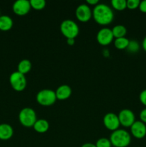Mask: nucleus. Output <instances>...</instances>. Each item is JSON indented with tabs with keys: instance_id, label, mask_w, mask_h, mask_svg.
<instances>
[{
	"instance_id": "obj_1",
	"label": "nucleus",
	"mask_w": 146,
	"mask_h": 147,
	"mask_svg": "<svg viewBox=\"0 0 146 147\" xmlns=\"http://www.w3.org/2000/svg\"><path fill=\"white\" fill-rule=\"evenodd\" d=\"M92 17L94 21L100 25H107L113 22L114 12L111 7L105 4H100L94 6L92 10Z\"/></svg>"
},
{
	"instance_id": "obj_2",
	"label": "nucleus",
	"mask_w": 146,
	"mask_h": 147,
	"mask_svg": "<svg viewBox=\"0 0 146 147\" xmlns=\"http://www.w3.org/2000/svg\"><path fill=\"white\" fill-rule=\"evenodd\" d=\"M110 141L115 147H127L131 142V136L125 129H118L112 132Z\"/></svg>"
},
{
	"instance_id": "obj_3",
	"label": "nucleus",
	"mask_w": 146,
	"mask_h": 147,
	"mask_svg": "<svg viewBox=\"0 0 146 147\" xmlns=\"http://www.w3.org/2000/svg\"><path fill=\"white\" fill-rule=\"evenodd\" d=\"M60 31L67 39H74L80 32L77 23L72 20H65L60 24Z\"/></svg>"
},
{
	"instance_id": "obj_4",
	"label": "nucleus",
	"mask_w": 146,
	"mask_h": 147,
	"mask_svg": "<svg viewBox=\"0 0 146 147\" xmlns=\"http://www.w3.org/2000/svg\"><path fill=\"white\" fill-rule=\"evenodd\" d=\"M37 120L35 111L31 108H24L19 113V121L24 127H33Z\"/></svg>"
},
{
	"instance_id": "obj_5",
	"label": "nucleus",
	"mask_w": 146,
	"mask_h": 147,
	"mask_svg": "<svg viewBox=\"0 0 146 147\" xmlns=\"http://www.w3.org/2000/svg\"><path fill=\"white\" fill-rule=\"evenodd\" d=\"M36 100L40 105L50 106L54 104L57 100L55 91L50 89H43L39 91L36 96Z\"/></svg>"
},
{
	"instance_id": "obj_6",
	"label": "nucleus",
	"mask_w": 146,
	"mask_h": 147,
	"mask_svg": "<svg viewBox=\"0 0 146 147\" xmlns=\"http://www.w3.org/2000/svg\"><path fill=\"white\" fill-rule=\"evenodd\" d=\"M9 83L12 88L16 91L24 90L27 84L25 75L19 71H14L11 73L9 76Z\"/></svg>"
},
{
	"instance_id": "obj_7",
	"label": "nucleus",
	"mask_w": 146,
	"mask_h": 147,
	"mask_svg": "<svg viewBox=\"0 0 146 147\" xmlns=\"http://www.w3.org/2000/svg\"><path fill=\"white\" fill-rule=\"evenodd\" d=\"M117 116H118L120 125H122L124 127L130 128V126L135 121V113L130 109H123V110L120 111Z\"/></svg>"
},
{
	"instance_id": "obj_8",
	"label": "nucleus",
	"mask_w": 146,
	"mask_h": 147,
	"mask_svg": "<svg viewBox=\"0 0 146 147\" xmlns=\"http://www.w3.org/2000/svg\"><path fill=\"white\" fill-rule=\"evenodd\" d=\"M75 16L79 21L82 22H88L92 17V11L88 4H82L76 9Z\"/></svg>"
},
{
	"instance_id": "obj_9",
	"label": "nucleus",
	"mask_w": 146,
	"mask_h": 147,
	"mask_svg": "<svg viewBox=\"0 0 146 147\" xmlns=\"http://www.w3.org/2000/svg\"><path fill=\"white\" fill-rule=\"evenodd\" d=\"M103 124L108 130L114 131L120 126L118 116L114 113H107L103 117Z\"/></svg>"
},
{
	"instance_id": "obj_10",
	"label": "nucleus",
	"mask_w": 146,
	"mask_h": 147,
	"mask_svg": "<svg viewBox=\"0 0 146 147\" xmlns=\"http://www.w3.org/2000/svg\"><path fill=\"white\" fill-rule=\"evenodd\" d=\"M97 42L101 45H108L113 42L114 36H113L112 30L107 27H104L102 28L98 31L97 34Z\"/></svg>"
},
{
	"instance_id": "obj_11",
	"label": "nucleus",
	"mask_w": 146,
	"mask_h": 147,
	"mask_svg": "<svg viewBox=\"0 0 146 147\" xmlns=\"http://www.w3.org/2000/svg\"><path fill=\"white\" fill-rule=\"evenodd\" d=\"M30 1L27 0H17L12 5V10L14 14L19 16H24L28 14L31 9Z\"/></svg>"
},
{
	"instance_id": "obj_12",
	"label": "nucleus",
	"mask_w": 146,
	"mask_h": 147,
	"mask_svg": "<svg viewBox=\"0 0 146 147\" xmlns=\"http://www.w3.org/2000/svg\"><path fill=\"white\" fill-rule=\"evenodd\" d=\"M131 134L137 139H143L146 136V125L141 121H135L130 126Z\"/></svg>"
},
{
	"instance_id": "obj_13",
	"label": "nucleus",
	"mask_w": 146,
	"mask_h": 147,
	"mask_svg": "<svg viewBox=\"0 0 146 147\" xmlns=\"http://www.w3.org/2000/svg\"><path fill=\"white\" fill-rule=\"evenodd\" d=\"M57 99L60 100H67L72 95V88L68 85H61L55 91Z\"/></svg>"
},
{
	"instance_id": "obj_14",
	"label": "nucleus",
	"mask_w": 146,
	"mask_h": 147,
	"mask_svg": "<svg viewBox=\"0 0 146 147\" xmlns=\"http://www.w3.org/2000/svg\"><path fill=\"white\" fill-rule=\"evenodd\" d=\"M14 134V129L12 126L9 123H0V139L1 140H9L12 137Z\"/></svg>"
},
{
	"instance_id": "obj_15",
	"label": "nucleus",
	"mask_w": 146,
	"mask_h": 147,
	"mask_svg": "<svg viewBox=\"0 0 146 147\" xmlns=\"http://www.w3.org/2000/svg\"><path fill=\"white\" fill-rule=\"evenodd\" d=\"M33 128L37 133L44 134L50 129V123L45 119H37L33 126Z\"/></svg>"
},
{
	"instance_id": "obj_16",
	"label": "nucleus",
	"mask_w": 146,
	"mask_h": 147,
	"mask_svg": "<svg viewBox=\"0 0 146 147\" xmlns=\"http://www.w3.org/2000/svg\"><path fill=\"white\" fill-rule=\"evenodd\" d=\"M13 20L8 15H0V30L9 31L13 27Z\"/></svg>"
},
{
	"instance_id": "obj_17",
	"label": "nucleus",
	"mask_w": 146,
	"mask_h": 147,
	"mask_svg": "<svg viewBox=\"0 0 146 147\" xmlns=\"http://www.w3.org/2000/svg\"><path fill=\"white\" fill-rule=\"evenodd\" d=\"M17 71L19 73H22V74L25 75L28 73L31 70V63L30 60H27V59H24L21 60L19 63H18L17 65Z\"/></svg>"
},
{
	"instance_id": "obj_18",
	"label": "nucleus",
	"mask_w": 146,
	"mask_h": 147,
	"mask_svg": "<svg viewBox=\"0 0 146 147\" xmlns=\"http://www.w3.org/2000/svg\"><path fill=\"white\" fill-rule=\"evenodd\" d=\"M111 30L113 36L115 37V39L125 37V34H127V29L123 24H117L114 26Z\"/></svg>"
},
{
	"instance_id": "obj_19",
	"label": "nucleus",
	"mask_w": 146,
	"mask_h": 147,
	"mask_svg": "<svg viewBox=\"0 0 146 147\" xmlns=\"http://www.w3.org/2000/svg\"><path fill=\"white\" fill-rule=\"evenodd\" d=\"M129 42H130V40L127 37H123L116 38L114 41V45L116 48L118 50H124V49H127Z\"/></svg>"
},
{
	"instance_id": "obj_20",
	"label": "nucleus",
	"mask_w": 146,
	"mask_h": 147,
	"mask_svg": "<svg viewBox=\"0 0 146 147\" xmlns=\"http://www.w3.org/2000/svg\"><path fill=\"white\" fill-rule=\"evenodd\" d=\"M111 5L115 9L118 11H123L127 8V1L126 0H112Z\"/></svg>"
},
{
	"instance_id": "obj_21",
	"label": "nucleus",
	"mask_w": 146,
	"mask_h": 147,
	"mask_svg": "<svg viewBox=\"0 0 146 147\" xmlns=\"http://www.w3.org/2000/svg\"><path fill=\"white\" fill-rule=\"evenodd\" d=\"M30 4L31 8L36 10H41L46 6V1L44 0H31Z\"/></svg>"
},
{
	"instance_id": "obj_22",
	"label": "nucleus",
	"mask_w": 146,
	"mask_h": 147,
	"mask_svg": "<svg viewBox=\"0 0 146 147\" xmlns=\"http://www.w3.org/2000/svg\"><path fill=\"white\" fill-rule=\"evenodd\" d=\"M127 51L131 53H135L140 50V45L136 40H130L128 46L127 47Z\"/></svg>"
},
{
	"instance_id": "obj_23",
	"label": "nucleus",
	"mask_w": 146,
	"mask_h": 147,
	"mask_svg": "<svg viewBox=\"0 0 146 147\" xmlns=\"http://www.w3.org/2000/svg\"><path fill=\"white\" fill-rule=\"evenodd\" d=\"M96 147H111L112 144L110 142V139L107 138H100L96 142L95 144Z\"/></svg>"
},
{
	"instance_id": "obj_24",
	"label": "nucleus",
	"mask_w": 146,
	"mask_h": 147,
	"mask_svg": "<svg viewBox=\"0 0 146 147\" xmlns=\"http://www.w3.org/2000/svg\"><path fill=\"white\" fill-rule=\"evenodd\" d=\"M140 3V0H127V8L130 9H135L139 7Z\"/></svg>"
},
{
	"instance_id": "obj_25",
	"label": "nucleus",
	"mask_w": 146,
	"mask_h": 147,
	"mask_svg": "<svg viewBox=\"0 0 146 147\" xmlns=\"http://www.w3.org/2000/svg\"><path fill=\"white\" fill-rule=\"evenodd\" d=\"M139 99H140V103L146 107V89L140 92L139 95Z\"/></svg>"
},
{
	"instance_id": "obj_26",
	"label": "nucleus",
	"mask_w": 146,
	"mask_h": 147,
	"mask_svg": "<svg viewBox=\"0 0 146 147\" xmlns=\"http://www.w3.org/2000/svg\"><path fill=\"white\" fill-rule=\"evenodd\" d=\"M140 119L142 122L146 123V108L140 111Z\"/></svg>"
},
{
	"instance_id": "obj_27",
	"label": "nucleus",
	"mask_w": 146,
	"mask_h": 147,
	"mask_svg": "<svg viewBox=\"0 0 146 147\" xmlns=\"http://www.w3.org/2000/svg\"><path fill=\"white\" fill-rule=\"evenodd\" d=\"M138 8L141 12L146 13V0H143V1H140Z\"/></svg>"
},
{
	"instance_id": "obj_28",
	"label": "nucleus",
	"mask_w": 146,
	"mask_h": 147,
	"mask_svg": "<svg viewBox=\"0 0 146 147\" xmlns=\"http://www.w3.org/2000/svg\"><path fill=\"white\" fill-rule=\"evenodd\" d=\"M87 3L88 5H97L99 4L98 0H87Z\"/></svg>"
},
{
	"instance_id": "obj_29",
	"label": "nucleus",
	"mask_w": 146,
	"mask_h": 147,
	"mask_svg": "<svg viewBox=\"0 0 146 147\" xmlns=\"http://www.w3.org/2000/svg\"><path fill=\"white\" fill-rule=\"evenodd\" d=\"M81 147H96L95 144L92 143H85L82 145Z\"/></svg>"
},
{
	"instance_id": "obj_30",
	"label": "nucleus",
	"mask_w": 146,
	"mask_h": 147,
	"mask_svg": "<svg viewBox=\"0 0 146 147\" xmlns=\"http://www.w3.org/2000/svg\"><path fill=\"white\" fill-rule=\"evenodd\" d=\"M67 43L70 46H72L74 44V39H67Z\"/></svg>"
},
{
	"instance_id": "obj_31",
	"label": "nucleus",
	"mask_w": 146,
	"mask_h": 147,
	"mask_svg": "<svg viewBox=\"0 0 146 147\" xmlns=\"http://www.w3.org/2000/svg\"><path fill=\"white\" fill-rule=\"evenodd\" d=\"M142 47L146 52V36L144 37L143 42H142Z\"/></svg>"
}]
</instances>
